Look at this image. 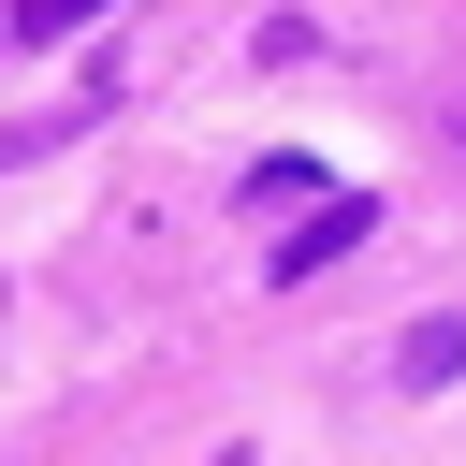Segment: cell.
<instances>
[{"instance_id":"obj_1","label":"cell","mask_w":466,"mask_h":466,"mask_svg":"<svg viewBox=\"0 0 466 466\" xmlns=\"http://www.w3.org/2000/svg\"><path fill=\"white\" fill-rule=\"evenodd\" d=\"M364 233H379V204L350 189V204H320V218H306V233L277 248V277H320V262H335V248H364Z\"/></svg>"},{"instance_id":"obj_2","label":"cell","mask_w":466,"mask_h":466,"mask_svg":"<svg viewBox=\"0 0 466 466\" xmlns=\"http://www.w3.org/2000/svg\"><path fill=\"white\" fill-rule=\"evenodd\" d=\"M393 379H408V393H437V379H466V320H422V335L393 350Z\"/></svg>"},{"instance_id":"obj_3","label":"cell","mask_w":466,"mask_h":466,"mask_svg":"<svg viewBox=\"0 0 466 466\" xmlns=\"http://www.w3.org/2000/svg\"><path fill=\"white\" fill-rule=\"evenodd\" d=\"M102 0H15V44H58V29H87Z\"/></svg>"}]
</instances>
